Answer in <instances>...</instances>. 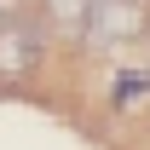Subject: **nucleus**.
Instances as JSON below:
<instances>
[{
    "label": "nucleus",
    "instance_id": "nucleus-1",
    "mask_svg": "<svg viewBox=\"0 0 150 150\" xmlns=\"http://www.w3.org/2000/svg\"><path fill=\"white\" fill-rule=\"evenodd\" d=\"M150 29V6L144 0H93V18H87V40L110 46V40H133Z\"/></svg>",
    "mask_w": 150,
    "mask_h": 150
},
{
    "label": "nucleus",
    "instance_id": "nucleus-2",
    "mask_svg": "<svg viewBox=\"0 0 150 150\" xmlns=\"http://www.w3.org/2000/svg\"><path fill=\"white\" fill-rule=\"evenodd\" d=\"M35 58H40V35L29 23H0V75H6V81L23 75Z\"/></svg>",
    "mask_w": 150,
    "mask_h": 150
},
{
    "label": "nucleus",
    "instance_id": "nucleus-3",
    "mask_svg": "<svg viewBox=\"0 0 150 150\" xmlns=\"http://www.w3.org/2000/svg\"><path fill=\"white\" fill-rule=\"evenodd\" d=\"M87 18H93V0H46V23L58 35H87Z\"/></svg>",
    "mask_w": 150,
    "mask_h": 150
}]
</instances>
